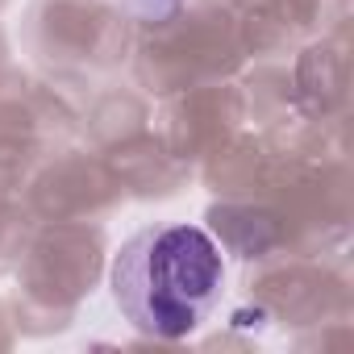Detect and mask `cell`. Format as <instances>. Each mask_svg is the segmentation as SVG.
Segmentation results:
<instances>
[{
  "label": "cell",
  "mask_w": 354,
  "mask_h": 354,
  "mask_svg": "<svg viewBox=\"0 0 354 354\" xmlns=\"http://www.w3.org/2000/svg\"><path fill=\"white\" fill-rule=\"evenodd\" d=\"M225 292V259L196 225H150L113 259V296L133 329L175 342L213 317Z\"/></svg>",
  "instance_id": "cell-1"
}]
</instances>
